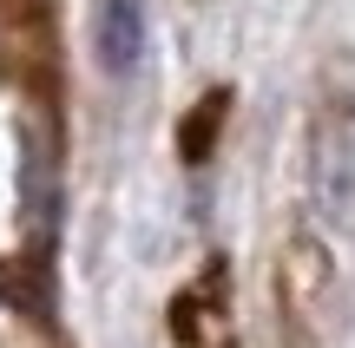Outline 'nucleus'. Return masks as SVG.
<instances>
[{"label": "nucleus", "mask_w": 355, "mask_h": 348, "mask_svg": "<svg viewBox=\"0 0 355 348\" xmlns=\"http://www.w3.org/2000/svg\"><path fill=\"white\" fill-rule=\"evenodd\" d=\"M309 197L329 230L355 223V59L336 53L316 79L309 112Z\"/></svg>", "instance_id": "f257e3e1"}, {"label": "nucleus", "mask_w": 355, "mask_h": 348, "mask_svg": "<svg viewBox=\"0 0 355 348\" xmlns=\"http://www.w3.org/2000/svg\"><path fill=\"white\" fill-rule=\"evenodd\" d=\"M92 53L105 79H132L145 59V0H99L92 7Z\"/></svg>", "instance_id": "f03ea898"}, {"label": "nucleus", "mask_w": 355, "mask_h": 348, "mask_svg": "<svg viewBox=\"0 0 355 348\" xmlns=\"http://www.w3.org/2000/svg\"><path fill=\"white\" fill-rule=\"evenodd\" d=\"M217 118H224V92H211V99H204L198 125H184V158H191V165L204 158V131H217Z\"/></svg>", "instance_id": "7ed1b4c3"}]
</instances>
